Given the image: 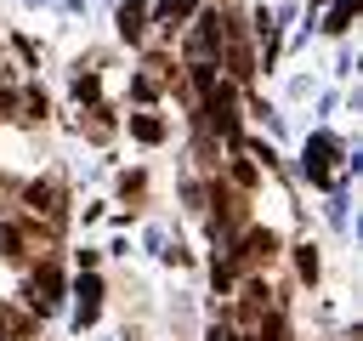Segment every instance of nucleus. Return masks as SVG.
<instances>
[{"mask_svg": "<svg viewBox=\"0 0 363 341\" xmlns=\"http://www.w3.org/2000/svg\"><path fill=\"white\" fill-rule=\"evenodd\" d=\"M210 341H238V335H233V330H216V335H210Z\"/></svg>", "mask_w": 363, "mask_h": 341, "instance_id": "nucleus-2", "label": "nucleus"}, {"mask_svg": "<svg viewBox=\"0 0 363 341\" xmlns=\"http://www.w3.org/2000/svg\"><path fill=\"white\" fill-rule=\"evenodd\" d=\"M119 28L136 40V34H142V6H125V11H119Z\"/></svg>", "mask_w": 363, "mask_h": 341, "instance_id": "nucleus-1", "label": "nucleus"}]
</instances>
